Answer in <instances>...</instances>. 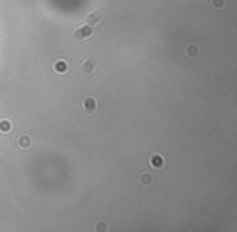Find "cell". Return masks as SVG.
Masks as SVG:
<instances>
[{
  "mask_svg": "<svg viewBox=\"0 0 237 232\" xmlns=\"http://www.w3.org/2000/svg\"><path fill=\"white\" fill-rule=\"evenodd\" d=\"M3 128H5V130H8V128H10V125H8V123H3V122H2V123H0V130H3Z\"/></svg>",
  "mask_w": 237,
  "mask_h": 232,
  "instance_id": "1",
  "label": "cell"
}]
</instances>
